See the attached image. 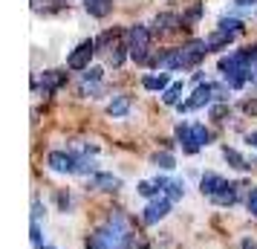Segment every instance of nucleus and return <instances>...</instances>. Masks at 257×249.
Instances as JSON below:
<instances>
[{
    "mask_svg": "<svg viewBox=\"0 0 257 249\" xmlns=\"http://www.w3.org/2000/svg\"><path fill=\"white\" fill-rule=\"evenodd\" d=\"M179 93H182V81H176V84H171L168 90H165V105H176L179 102Z\"/></svg>",
    "mask_w": 257,
    "mask_h": 249,
    "instance_id": "aec40b11",
    "label": "nucleus"
},
{
    "mask_svg": "<svg viewBox=\"0 0 257 249\" xmlns=\"http://www.w3.org/2000/svg\"><path fill=\"white\" fill-rule=\"evenodd\" d=\"M107 61H110L113 67H118V64L124 61V47H116V49H113V52H110V55H107Z\"/></svg>",
    "mask_w": 257,
    "mask_h": 249,
    "instance_id": "5701e85b",
    "label": "nucleus"
},
{
    "mask_svg": "<svg viewBox=\"0 0 257 249\" xmlns=\"http://www.w3.org/2000/svg\"><path fill=\"white\" fill-rule=\"evenodd\" d=\"M87 249H110V246H107V240L101 235H93L90 240H87Z\"/></svg>",
    "mask_w": 257,
    "mask_h": 249,
    "instance_id": "b1692460",
    "label": "nucleus"
},
{
    "mask_svg": "<svg viewBox=\"0 0 257 249\" xmlns=\"http://www.w3.org/2000/svg\"><path fill=\"white\" fill-rule=\"evenodd\" d=\"M162 191H165V197H168V200L174 203V200H179V197H182V191H185V186H182L179 180H168Z\"/></svg>",
    "mask_w": 257,
    "mask_h": 249,
    "instance_id": "a211bd4d",
    "label": "nucleus"
},
{
    "mask_svg": "<svg viewBox=\"0 0 257 249\" xmlns=\"http://www.w3.org/2000/svg\"><path fill=\"white\" fill-rule=\"evenodd\" d=\"M168 212H171V200H168V197H156V200L148 203V209H145V214H142V220H145L148 226H153V223H159Z\"/></svg>",
    "mask_w": 257,
    "mask_h": 249,
    "instance_id": "423d86ee",
    "label": "nucleus"
},
{
    "mask_svg": "<svg viewBox=\"0 0 257 249\" xmlns=\"http://www.w3.org/2000/svg\"><path fill=\"white\" fill-rule=\"evenodd\" d=\"M208 49H211V47H208V41H191L188 47H182V58H185V67H191V64L202 61Z\"/></svg>",
    "mask_w": 257,
    "mask_h": 249,
    "instance_id": "6e6552de",
    "label": "nucleus"
},
{
    "mask_svg": "<svg viewBox=\"0 0 257 249\" xmlns=\"http://www.w3.org/2000/svg\"><path fill=\"white\" fill-rule=\"evenodd\" d=\"M220 32H228V35L240 32V21H234V18H222L220 21Z\"/></svg>",
    "mask_w": 257,
    "mask_h": 249,
    "instance_id": "412c9836",
    "label": "nucleus"
},
{
    "mask_svg": "<svg viewBox=\"0 0 257 249\" xmlns=\"http://www.w3.org/2000/svg\"><path fill=\"white\" fill-rule=\"evenodd\" d=\"M87 12L95 15V18H104V15L113 12V0H84Z\"/></svg>",
    "mask_w": 257,
    "mask_h": 249,
    "instance_id": "f8f14e48",
    "label": "nucleus"
},
{
    "mask_svg": "<svg viewBox=\"0 0 257 249\" xmlns=\"http://www.w3.org/2000/svg\"><path fill=\"white\" fill-rule=\"evenodd\" d=\"M32 243H35V249H44V243H41V226H38V220H32Z\"/></svg>",
    "mask_w": 257,
    "mask_h": 249,
    "instance_id": "bb28decb",
    "label": "nucleus"
},
{
    "mask_svg": "<svg viewBox=\"0 0 257 249\" xmlns=\"http://www.w3.org/2000/svg\"><path fill=\"white\" fill-rule=\"evenodd\" d=\"M222 156H225V159H228V162H231L237 171H248V168H251V165H248V162L243 159V156L234 151V148H222Z\"/></svg>",
    "mask_w": 257,
    "mask_h": 249,
    "instance_id": "dca6fc26",
    "label": "nucleus"
},
{
    "mask_svg": "<svg viewBox=\"0 0 257 249\" xmlns=\"http://www.w3.org/2000/svg\"><path fill=\"white\" fill-rule=\"evenodd\" d=\"M58 84H64V72H58V70H47V72H44V81H41V90H44V96L52 93Z\"/></svg>",
    "mask_w": 257,
    "mask_h": 249,
    "instance_id": "ddd939ff",
    "label": "nucleus"
},
{
    "mask_svg": "<svg viewBox=\"0 0 257 249\" xmlns=\"http://www.w3.org/2000/svg\"><path fill=\"white\" fill-rule=\"evenodd\" d=\"M47 165L52 168V171H61V174H72V171H75V156L67 154V151H52V154L47 156Z\"/></svg>",
    "mask_w": 257,
    "mask_h": 249,
    "instance_id": "0eeeda50",
    "label": "nucleus"
},
{
    "mask_svg": "<svg viewBox=\"0 0 257 249\" xmlns=\"http://www.w3.org/2000/svg\"><path fill=\"white\" fill-rule=\"evenodd\" d=\"M156 186H153V183H148V180H145V183H139V194L142 197H153V194H156Z\"/></svg>",
    "mask_w": 257,
    "mask_h": 249,
    "instance_id": "393cba45",
    "label": "nucleus"
},
{
    "mask_svg": "<svg viewBox=\"0 0 257 249\" xmlns=\"http://www.w3.org/2000/svg\"><path fill=\"white\" fill-rule=\"evenodd\" d=\"M127 110H130V99L127 96H113V102L107 105V113H110V116H124Z\"/></svg>",
    "mask_w": 257,
    "mask_h": 249,
    "instance_id": "2eb2a0df",
    "label": "nucleus"
},
{
    "mask_svg": "<svg viewBox=\"0 0 257 249\" xmlns=\"http://www.w3.org/2000/svg\"><path fill=\"white\" fill-rule=\"evenodd\" d=\"M248 212H251V214L257 217V189L251 191V194H248Z\"/></svg>",
    "mask_w": 257,
    "mask_h": 249,
    "instance_id": "cd10ccee",
    "label": "nucleus"
},
{
    "mask_svg": "<svg viewBox=\"0 0 257 249\" xmlns=\"http://www.w3.org/2000/svg\"><path fill=\"white\" fill-rule=\"evenodd\" d=\"M176 136H179V142L185 148L188 154H197L202 145H208L211 133L205 131V125H179L176 128Z\"/></svg>",
    "mask_w": 257,
    "mask_h": 249,
    "instance_id": "f03ea898",
    "label": "nucleus"
},
{
    "mask_svg": "<svg viewBox=\"0 0 257 249\" xmlns=\"http://www.w3.org/2000/svg\"><path fill=\"white\" fill-rule=\"evenodd\" d=\"M225 113H228V107H225V105H214V107H211V116H217V119H222Z\"/></svg>",
    "mask_w": 257,
    "mask_h": 249,
    "instance_id": "c85d7f7f",
    "label": "nucleus"
},
{
    "mask_svg": "<svg viewBox=\"0 0 257 249\" xmlns=\"http://www.w3.org/2000/svg\"><path fill=\"white\" fill-rule=\"evenodd\" d=\"M153 24H156V32H171V29L179 24V18H176V15H156Z\"/></svg>",
    "mask_w": 257,
    "mask_h": 249,
    "instance_id": "f3484780",
    "label": "nucleus"
},
{
    "mask_svg": "<svg viewBox=\"0 0 257 249\" xmlns=\"http://www.w3.org/2000/svg\"><path fill=\"white\" fill-rule=\"evenodd\" d=\"M199 12H202V9H199V6H194V9L188 12V18H191V21H197V18H199Z\"/></svg>",
    "mask_w": 257,
    "mask_h": 249,
    "instance_id": "7c9ffc66",
    "label": "nucleus"
},
{
    "mask_svg": "<svg viewBox=\"0 0 257 249\" xmlns=\"http://www.w3.org/2000/svg\"><path fill=\"white\" fill-rule=\"evenodd\" d=\"M93 52H95V41H84V44H78L75 52H70L67 67H70V70H84V67L90 64V58H93Z\"/></svg>",
    "mask_w": 257,
    "mask_h": 249,
    "instance_id": "39448f33",
    "label": "nucleus"
},
{
    "mask_svg": "<svg viewBox=\"0 0 257 249\" xmlns=\"http://www.w3.org/2000/svg\"><path fill=\"white\" fill-rule=\"evenodd\" d=\"M153 165H159V168H174L176 162H174V156H171V154H156V156H153Z\"/></svg>",
    "mask_w": 257,
    "mask_h": 249,
    "instance_id": "4be33fe9",
    "label": "nucleus"
},
{
    "mask_svg": "<svg viewBox=\"0 0 257 249\" xmlns=\"http://www.w3.org/2000/svg\"><path fill=\"white\" fill-rule=\"evenodd\" d=\"M84 81H87V84H90V81H93V84H98V81H101V70H98V67H93V70H87V72H84Z\"/></svg>",
    "mask_w": 257,
    "mask_h": 249,
    "instance_id": "a878e982",
    "label": "nucleus"
},
{
    "mask_svg": "<svg viewBox=\"0 0 257 249\" xmlns=\"http://www.w3.org/2000/svg\"><path fill=\"white\" fill-rule=\"evenodd\" d=\"M237 189H240V186H234V183H225V189H222L217 197H211V200L220 203V206H231V203H237Z\"/></svg>",
    "mask_w": 257,
    "mask_h": 249,
    "instance_id": "4468645a",
    "label": "nucleus"
},
{
    "mask_svg": "<svg viewBox=\"0 0 257 249\" xmlns=\"http://www.w3.org/2000/svg\"><path fill=\"white\" fill-rule=\"evenodd\" d=\"M245 142L251 145V148H257V131H254V133H248V136H245Z\"/></svg>",
    "mask_w": 257,
    "mask_h": 249,
    "instance_id": "c756f323",
    "label": "nucleus"
},
{
    "mask_svg": "<svg viewBox=\"0 0 257 249\" xmlns=\"http://www.w3.org/2000/svg\"><path fill=\"white\" fill-rule=\"evenodd\" d=\"M127 49H130V55H133V61H139V64H145V61H148L151 32H148L142 24L130 26V32H127Z\"/></svg>",
    "mask_w": 257,
    "mask_h": 249,
    "instance_id": "20e7f679",
    "label": "nucleus"
},
{
    "mask_svg": "<svg viewBox=\"0 0 257 249\" xmlns=\"http://www.w3.org/2000/svg\"><path fill=\"white\" fill-rule=\"evenodd\" d=\"M243 249H257V246L251 243V240H243Z\"/></svg>",
    "mask_w": 257,
    "mask_h": 249,
    "instance_id": "473e14b6",
    "label": "nucleus"
},
{
    "mask_svg": "<svg viewBox=\"0 0 257 249\" xmlns=\"http://www.w3.org/2000/svg\"><path fill=\"white\" fill-rule=\"evenodd\" d=\"M95 235H101L107 240V246L110 249H124L127 246V223H124V217L121 214H113L110 217V223L104 226V229H98Z\"/></svg>",
    "mask_w": 257,
    "mask_h": 249,
    "instance_id": "7ed1b4c3",
    "label": "nucleus"
},
{
    "mask_svg": "<svg viewBox=\"0 0 257 249\" xmlns=\"http://www.w3.org/2000/svg\"><path fill=\"white\" fill-rule=\"evenodd\" d=\"M90 186H93V189H98V191H116L118 186H121V180L113 177V174H93Z\"/></svg>",
    "mask_w": 257,
    "mask_h": 249,
    "instance_id": "9b49d317",
    "label": "nucleus"
},
{
    "mask_svg": "<svg viewBox=\"0 0 257 249\" xmlns=\"http://www.w3.org/2000/svg\"><path fill=\"white\" fill-rule=\"evenodd\" d=\"M214 99H228V90L222 87V84H199L197 90H194V96L188 99V102H182V110H197V107H205L211 105Z\"/></svg>",
    "mask_w": 257,
    "mask_h": 249,
    "instance_id": "f257e3e1",
    "label": "nucleus"
},
{
    "mask_svg": "<svg viewBox=\"0 0 257 249\" xmlns=\"http://www.w3.org/2000/svg\"><path fill=\"white\" fill-rule=\"evenodd\" d=\"M237 6H251V3H257V0H234Z\"/></svg>",
    "mask_w": 257,
    "mask_h": 249,
    "instance_id": "2f4dec72",
    "label": "nucleus"
},
{
    "mask_svg": "<svg viewBox=\"0 0 257 249\" xmlns=\"http://www.w3.org/2000/svg\"><path fill=\"white\" fill-rule=\"evenodd\" d=\"M162 70H179V67H185V58H182V49H171V52H165V55H159V61H156Z\"/></svg>",
    "mask_w": 257,
    "mask_h": 249,
    "instance_id": "9d476101",
    "label": "nucleus"
},
{
    "mask_svg": "<svg viewBox=\"0 0 257 249\" xmlns=\"http://www.w3.org/2000/svg\"><path fill=\"white\" fill-rule=\"evenodd\" d=\"M199 189H202V194H208V197H217L225 189V180L220 174H205V177L199 180Z\"/></svg>",
    "mask_w": 257,
    "mask_h": 249,
    "instance_id": "1a4fd4ad",
    "label": "nucleus"
},
{
    "mask_svg": "<svg viewBox=\"0 0 257 249\" xmlns=\"http://www.w3.org/2000/svg\"><path fill=\"white\" fill-rule=\"evenodd\" d=\"M142 84H145L148 90H168V75H165V72H159V75H148Z\"/></svg>",
    "mask_w": 257,
    "mask_h": 249,
    "instance_id": "6ab92c4d",
    "label": "nucleus"
}]
</instances>
